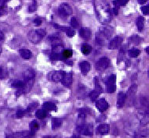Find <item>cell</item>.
I'll list each match as a JSON object with an SVG mask.
<instances>
[{
  "label": "cell",
  "mask_w": 149,
  "mask_h": 138,
  "mask_svg": "<svg viewBox=\"0 0 149 138\" xmlns=\"http://www.w3.org/2000/svg\"><path fill=\"white\" fill-rule=\"evenodd\" d=\"M144 20L142 16H139L136 19V26H137V28H138L139 31H143V29H144Z\"/></svg>",
  "instance_id": "obj_20"
},
{
  "label": "cell",
  "mask_w": 149,
  "mask_h": 138,
  "mask_svg": "<svg viewBox=\"0 0 149 138\" xmlns=\"http://www.w3.org/2000/svg\"><path fill=\"white\" fill-rule=\"evenodd\" d=\"M80 70L82 71L83 74H86L90 69V64L86 61L81 62L79 63Z\"/></svg>",
  "instance_id": "obj_12"
},
{
  "label": "cell",
  "mask_w": 149,
  "mask_h": 138,
  "mask_svg": "<svg viewBox=\"0 0 149 138\" xmlns=\"http://www.w3.org/2000/svg\"><path fill=\"white\" fill-rule=\"evenodd\" d=\"M36 117L39 119H42L44 118H46V116L47 115V113H46V110L45 109H39L38 110L36 113Z\"/></svg>",
  "instance_id": "obj_21"
},
{
  "label": "cell",
  "mask_w": 149,
  "mask_h": 138,
  "mask_svg": "<svg viewBox=\"0 0 149 138\" xmlns=\"http://www.w3.org/2000/svg\"><path fill=\"white\" fill-rule=\"evenodd\" d=\"M28 38L34 44H38L42 39V36L37 31V30H31L28 34Z\"/></svg>",
  "instance_id": "obj_2"
},
{
  "label": "cell",
  "mask_w": 149,
  "mask_h": 138,
  "mask_svg": "<svg viewBox=\"0 0 149 138\" xmlns=\"http://www.w3.org/2000/svg\"><path fill=\"white\" fill-rule=\"evenodd\" d=\"M20 55H21V56L24 59H31V56H32V53H31V51L29 49H22L20 50Z\"/></svg>",
  "instance_id": "obj_14"
},
{
  "label": "cell",
  "mask_w": 149,
  "mask_h": 138,
  "mask_svg": "<svg viewBox=\"0 0 149 138\" xmlns=\"http://www.w3.org/2000/svg\"><path fill=\"white\" fill-rule=\"evenodd\" d=\"M128 53L130 56L132 57V58H135V57L138 56L141 53V51L137 49H132L128 51Z\"/></svg>",
  "instance_id": "obj_23"
},
{
  "label": "cell",
  "mask_w": 149,
  "mask_h": 138,
  "mask_svg": "<svg viewBox=\"0 0 149 138\" xmlns=\"http://www.w3.org/2000/svg\"><path fill=\"white\" fill-rule=\"evenodd\" d=\"M77 131L79 133L82 134V135H92V133L90 130V129L88 128V126L83 125V124H79V125L77 126Z\"/></svg>",
  "instance_id": "obj_8"
},
{
  "label": "cell",
  "mask_w": 149,
  "mask_h": 138,
  "mask_svg": "<svg viewBox=\"0 0 149 138\" xmlns=\"http://www.w3.org/2000/svg\"><path fill=\"white\" fill-rule=\"evenodd\" d=\"M29 127H30V135H35L36 132L38 130V129H39V123H38L37 121L33 120L31 123H30Z\"/></svg>",
  "instance_id": "obj_15"
},
{
  "label": "cell",
  "mask_w": 149,
  "mask_h": 138,
  "mask_svg": "<svg viewBox=\"0 0 149 138\" xmlns=\"http://www.w3.org/2000/svg\"><path fill=\"white\" fill-rule=\"evenodd\" d=\"M1 52H2V48L0 47V54H1Z\"/></svg>",
  "instance_id": "obj_42"
},
{
  "label": "cell",
  "mask_w": 149,
  "mask_h": 138,
  "mask_svg": "<svg viewBox=\"0 0 149 138\" xmlns=\"http://www.w3.org/2000/svg\"><path fill=\"white\" fill-rule=\"evenodd\" d=\"M72 55H73V51L71 49H66V50H64L63 51L62 56H63L64 59H69L72 56Z\"/></svg>",
  "instance_id": "obj_24"
},
{
  "label": "cell",
  "mask_w": 149,
  "mask_h": 138,
  "mask_svg": "<svg viewBox=\"0 0 149 138\" xmlns=\"http://www.w3.org/2000/svg\"><path fill=\"white\" fill-rule=\"evenodd\" d=\"M91 51H92V47L90 45H89L87 44H85L82 45V51L84 55H89L91 52Z\"/></svg>",
  "instance_id": "obj_22"
},
{
  "label": "cell",
  "mask_w": 149,
  "mask_h": 138,
  "mask_svg": "<svg viewBox=\"0 0 149 138\" xmlns=\"http://www.w3.org/2000/svg\"><path fill=\"white\" fill-rule=\"evenodd\" d=\"M117 4L119 5H125L126 3H128L129 0H116Z\"/></svg>",
  "instance_id": "obj_36"
},
{
  "label": "cell",
  "mask_w": 149,
  "mask_h": 138,
  "mask_svg": "<svg viewBox=\"0 0 149 138\" xmlns=\"http://www.w3.org/2000/svg\"><path fill=\"white\" fill-rule=\"evenodd\" d=\"M65 73L63 71H52L48 74V79L50 81L59 82L64 78Z\"/></svg>",
  "instance_id": "obj_1"
},
{
  "label": "cell",
  "mask_w": 149,
  "mask_h": 138,
  "mask_svg": "<svg viewBox=\"0 0 149 138\" xmlns=\"http://www.w3.org/2000/svg\"><path fill=\"white\" fill-rule=\"evenodd\" d=\"M37 31H38V32H39V33L40 34H41L42 37L46 36V30H44V29H38V30H37Z\"/></svg>",
  "instance_id": "obj_38"
},
{
  "label": "cell",
  "mask_w": 149,
  "mask_h": 138,
  "mask_svg": "<svg viewBox=\"0 0 149 138\" xmlns=\"http://www.w3.org/2000/svg\"><path fill=\"white\" fill-rule=\"evenodd\" d=\"M122 42H123V38L119 36H117L111 41V42L109 43V45H108V48L110 49H118V47L121 45Z\"/></svg>",
  "instance_id": "obj_6"
},
{
  "label": "cell",
  "mask_w": 149,
  "mask_h": 138,
  "mask_svg": "<svg viewBox=\"0 0 149 138\" xmlns=\"http://www.w3.org/2000/svg\"><path fill=\"white\" fill-rule=\"evenodd\" d=\"M141 10L144 14H145V15H149V5L141 6Z\"/></svg>",
  "instance_id": "obj_32"
},
{
  "label": "cell",
  "mask_w": 149,
  "mask_h": 138,
  "mask_svg": "<svg viewBox=\"0 0 149 138\" xmlns=\"http://www.w3.org/2000/svg\"><path fill=\"white\" fill-rule=\"evenodd\" d=\"M34 23L36 24V26H39L42 24V20L40 18H36L35 20H34Z\"/></svg>",
  "instance_id": "obj_37"
},
{
  "label": "cell",
  "mask_w": 149,
  "mask_h": 138,
  "mask_svg": "<svg viewBox=\"0 0 149 138\" xmlns=\"http://www.w3.org/2000/svg\"><path fill=\"white\" fill-rule=\"evenodd\" d=\"M116 77L115 75H111L109 77V78L108 79V81H107V84H116Z\"/></svg>",
  "instance_id": "obj_31"
},
{
  "label": "cell",
  "mask_w": 149,
  "mask_h": 138,
  "mask_svg": "<svg viewBox=\"0 0 149 138\" xmlns=\"http://www.w3.org/2000/svg\"><path fill=\"white\" fill-rule=\"evenodd\" d=\"M97 130V133L100 135H105L109 131V126L108 124H101L98 126Z\"/></svg>",
  "instance_id": "obj_13"
},
{
  "label": "cell",
  "mask_w": 149,
  "mask_h": 138,
  "mask_svg": "<svg viewBox=\"0 0 149 138\" xmlns=\"http://www.w3.org/2000/svg\"><path fill=\"white\" fill-rule=\"evenodd\" d=\"M36 10H37V4H36V2L34 1L33 4L30 5L29 7V12H31V13H32V12H35Z\"/></svg>",
  "instance_id": "obj_34"
},
{
  "label": "cell",
  "mask_w": 149,
  "mask_h": 138,
  "mask_svg": "<svg viewBox=\"0 0 149 138\" xmlns=\"http://www.w3.org/2000/svg\"><path fill=\"white\" fill-rule=\"evenodd\" d=\"M109 64H110V60L106 57H102L97 61V62L96 64V67H97V70L103 71L108 68Z\"/></svg>",
  "instance_id": "obj_4"
},
{
  "label": "cell",
  "mask_w": 149,
  "mask_h": 138,
  "mask_svg": "<svg viewBox=\"0 0 149 138\" xmlns=\"http://www.w3.org/2000/svg\"><path fill=\"white\" fill-rule=\"evenodd\" d=\"M3 39H4V34H3V33L2 31H0V42L3 41Z\"/></svg>",
  "instance_id": "obj_39"
},
{
  "label": "cell",
  "mask_w": 149,
  "mask_h": 138,
  "mask_svg": "<svg viewBox=\"0 0 149 138\" xmlns=\"http://www.w3.org/2000/svg\"><path fill=\"white\" fill-rule=\"evenodd\" d=\"M80 37L83 39H90L91 37V31L87 27H82L79 30Z\"/></svg>",
  "instance_id": "obj_9"
},
{
  "label": "cell",
  "mask_w": 149,
  "mask_h": 138,
  "mask_svg": "<svg viewBox=\"0 0 149 138\" xmlns=\"http://www.w3.org/2000/svg\"><path fill=\"white\" fill-rule=\"evenodd\" d=\"M99 95H100V91H98V90H94V91H93L90 92V97L91 98L92 101H95V100L98 97Z\"/></svg>",
  "instance_id": "obj_25"
},
{
  "label": "cell",
  "mask_w": 149,
  "mask_h": 138,
  "mask_svg": "<svg viewBox=\"0 0 149 138\" xmlns=\"http://www.w3.org/2000/svg\"><path fill=\"white\" fill-rule=\"evenodd\" d=\"M148 1V0H138V3H140V4H144V3H145Z\"/></svg>",
  "instance_id": "obj_40"
},
{
  "label": "cell",
  "mask_w": 149,
  "mask_h": 138,
  "mask_svg": "<svg viewBox=\"0 0 149 138\" xmlns=\"http://www.w3.org/2000/svg\"><path fill=\"white\" fill-rule=\"evenodd\" d=\"M100 33L101 35L104 36L105 38H109L111 34H112V28H111L110 27H104L102 28H100Z\"/></svg>",
  "instance_id": "obj_10"
},
{
  "label": "cell",
  "mask_w": 149,
  "mask_h": 138,
  "mask_svg": "<svg viewBox=\"0 0 149 138\" xmlns=\"http://www.w3.org/2000/svg\"><path fill=\"white\" fill-rule=\"evenodd\" d=\"M71 24H72V26L74 28H78V27H79V21H78L77 18L72 17V19H71Z\"/></svg>",
  "instance_id": "obj_28"
},
{
  "label": "cell",
  "mask_w": 149,
  "mask_h": 138,
  "mask_svg": "<svg viewBox=\"0 0 149 138\" xmlns=\"http://www.w3.org/2000/svg\"><path fill=\"white\" fill-rule=\"evenodd\" d=\"M24 79L26 81L27 80H33L35 76H36V73L34 71V69H28L27 70L24 71Z\"/></svg>",
  "instance_id": "obj_11"
},
{
  "label": "cell",
  "mask_w": 149,
  "mask_h": 138,
  "mask_svg": "<svg viewBox=\"0 0 149 138\" xmlns=\"http://www.w3.org/2000/svg\"><path fill=\"white\" fill-rule=\"evenodd\" d=\"M24 86V82L19 80H13V81L11 82V87H14V88H22Z\"/></svg>",
  "instance_id": "obj_18"
},
{
  "label": "cell",
  "mask_w": 149,
  "mask_h": 138,
  "mask_svg": "<svg viewBox=\"0 0 149 138\" xmlns=\"http://www.w3.org/2000/svg\"><path fill=\"white\" fill-rule=\"evenodd\" d=\"M62 84L64 85V87H70L72 84V73H65L64 74V78L61 80Z\"/></svg>",
  "instance_id": "obj_7"
},
{
  "label": "cell",
  "mask_w": 149,
  "mask_h": 138,
  "mask_svg": "<svg viewBox=\"0 0 149 138\" xmlns=\"http://www.w3.org/2000/svg\"><path fill=\"white\" fill-rule=\"evenodd\" d=\"M65 32L67 34V35L70 37V38H72L75 34V31H74L72 28H70V27H68Z\"/></svg>",
  "instance_id": "obj_30"
},
{
  "label": "cell",
  "mask_w": 149,
  "mask_h": 138,
  "mask_svg": "<svg viewBox=\"0 0 149 138\" xmlns=\"http://www.w3.org/2000/svg\"><path fill=\"white\" fill-rule=\"evenodd\" d=\"M34 1H35V0H34Z\"/></svg>",
  "instance_id": "obj_43"
},
{
  "label": "cell",
  "mask_w": 149,
  "mask_h": 138,
  "mask_svg": "<svg viewBox=\"0 0 149 138\" xmlns=\"http://www.w3.org/2000/svg\"><path fill=\"white\" fill-rule=\"evenodd\" d=\"M116 84H107V91L108 93H113L116 91Z\"/></svg>",
  "instance_id": "obj_29"
},
{
  "label": "cell",
  "mask_w": 149,
  "mask_h": 138,
  "mask_svg": "<svg viewBox=\"0 0 149 138\" xmlns=\"http://www.w3.org/2000/svg\"><path fill=\"white\" fill-rule=\"evenodd\" d=\"M37 106H38V104H37V103H32V104H31V105L28 107V108H27L26 111H27V112H31V111L35 109Z\"/></svg>",
  "instance_id": "obj_33"
},
{
  "label": "cell",
  "mask_w": 149,
  "mask_h": 138,
  "mask_svg": "<svg viewBox=\"0 0 149 138\" xmlns=\"http://www.w3.org/2000/svg\"><path fill=\"white\" fill-rule=\"evenodd\" d=\"M125 101H126V95L123 92H120L118 95V101H117L118 107H123L125 103Z\"/></svg>",
  "instance_id": "obj_16"
},
{
  "label": "cell",
  "mask_w": 149,
  "mask_h": 138,
  "mask_svg": "<svg viewBox=\"0 0 149 138\" xmlns=\"http://www.w3.org/2000/svg\"><path fill=\"white\" fill-rule=\"evenodd\" d=\"M24 113H25V111H24V110H18L17 112V116L19 119H21V118L23 117Z\"/></svg>",
  "instance_id": "obj_35"
},
{
  "label": "cell",
  "mask_w": 149,
  "mask_h": 138,
  "mask_svg": "<svg viewBox=\"0 0 149 138\" xmlns=\"http://www.w3.org/2000/svg\"><path fill=\"white\" fill-rule=\"evenodd\" d=\"M58 12L62 16H68L72 13V9L67 3H62L58 9Z\"/></svg>",
  "instance_id": "obj_3"
},
{
  "label": "cell",
  "mask_w": 149,
  "mask_h": 138,
  "mask_svg": "<svg viewBox=\"0 0 149 138\" xmlns=\"http://www.w3.org/2000/svg\"><path fill=\"white\" fill-rule=\"evenodd\" d=\"M62 125V119L61 118H54L52 120V128L57 129Z\"/></svg>",
  "instance_id": "obj_19"
},
{
  "label": "cell",
  "mask_w": 149,
  "mask_h": 138,
  "mask_svg": "<svg viewBox=\"0 0 149 138\" xmlns=\"http://www.w3.org/2000/svg\"><path fill=\"white\" fill-rule=\"evenodd\" d=\"M8 77L7 70L0 67V79H5Z\"/></svg>",
  "instance_id": "obj_27"
},
{
  "label": "cell",
  "mask_w": 149,
  "mask_h": 138,
  "mask_svg": "<svg viewBox=\"0 0 149 138\" xmlns=\"http://www.w3.org/2000/svg\"><path fill=\"white\" fill-rule=\"evenodd\" d=\"M96 106L100 112H104L108 108V103L104 98H100L97 101Z\"/></svg>",
  "instance_id": "obj_5"
},
{
  "label": "cell",
  "mask_w": 149,
  "mask_h": 138,
  "mask_svg": "<svg viewBox=\"0 0 149 138\" xmlns=\"http://www.w3.org/2000/svg\"><path fill=\"white\" fill-rule=\"evenodd\" d=\"M146 52L148 53V55L149 56V47H148V48H146Z\"/></svg>",
  "instance_id": "obj_41"
},
{
  "label": "cell",
  "mask_w": 149,
  "mask_h": 138,
  "mask_svg": "<svg viewBox=\"0 0 149 138\" xmlns=\"http://www.w3.org/2000/svg\"><path fill=\"white\" fill-rule=\"evenodd\" d=\"M42 108L46 111H56L57 110L56 105L52 102H45L42 105Z\"/></svg>",
  "instance_id": "obj_17"
},
{
  "label": "cell",
  "mask_w": 149,
  "mask_h": 138,
  "mask_svg": "<svg viewBox=\"0 0 149 138\" xmlns=\"http://www.w3.org/2000/svg\"><path fill=\"white\" fill-rule=\"evenodd\" d=\"M130 42H131V44H135V45H138L141 42V38L139 36H132L131 38H130Z\"/></svg>",
  "instance_id": "obj_26"
}]
</instances>
